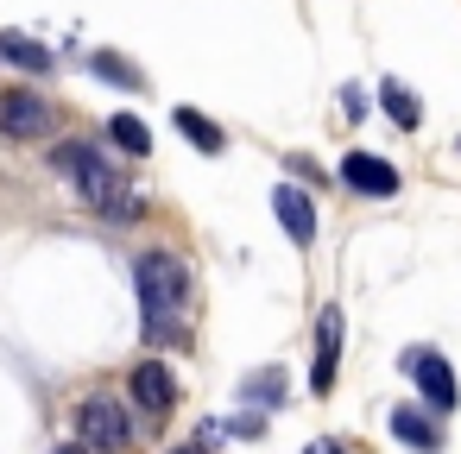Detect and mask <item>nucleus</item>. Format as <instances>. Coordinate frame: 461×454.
I'll return each instance as SVG.
<instances>
[{
  "label": "nucleus",
  "instance_id": "f257e3e1",
  "mask_svg": "<svg viewBox=\"0 0 461 454\" xmlns=\"http://www.w3.org/2000/svg\"><path fill=\"white\" fill-rule=\"evenodd\" d=\"M51 165L77 183V196H83L95 215H108V221H133V215H140V196L127 190V177H121L89 139H64V146L51 152Z\"/></svg>",
  "mask_w": 461,
  "mask_h": 454
},
{
  "label": "nucleus",
  "instance_id": "f03ea898",
  "mask_svg": "<svg viewBox=\"0 0 461 454\" xmlns=\"http://www.w3.org/2000/svg\"><path fill=\"white\" fill-rule=\"evenodd\" d=\"M133 284H140V316L152 341L177 334V316L190 309V272L177 253H140L133 259Z\"/></svg>",
  "mask_w": 461,
  "mask_h": 454
},
{
  "label": "nucleus",
  "instance_id": "7ed1b4c3",
  "mask_svg": "<svg viewBox=\"0 0 461 454\" xmlns=\"http://www.w3.org/2000/svg\"><path fill=\"white\" fill-rule=\"evenodd\" d=\"M77 435H83V448H95V454H121L127 441H133V423H127V410L114 404V397H83L77 404Z\"/></svg>",
  "mask_w": 461,
  "mask_h": 454
},
{
  "label": "nucleus",
  "instance_id": "20e7f679",
  "mask_svg": "<svg viewBox=\"0 0 461 454\" xmlns=\"http://www.w3.org/2000/svg\"><path fill=\"white\" fill-rule=\"evenodd\" d=\"M404 372L417 378V391H423V404H429L436 416H448V410L461 404V385H455V372H448V360H442V353L411 347V353H404Z\"/></svg>",
  "mask_w": 461,
  "mask_h": 454
},
{
  "label": "nucleus",
  "instance_id": "39448f33",
  "mask_svg": "<svg viewBox=\"0 0 461 454\" xmlns=\"http://www.w3.org/2000/svg\"><path fill=\"white\" fill-rule=\"evenodd\" d=\"M127 391H133V404L146 410V423H165L171 404H177V385H171V372H165L158 360H140L133 378H127Z\"/></svg>",
  "mask_w": 461,
  "mask_h": 454
},
{
  "label": "nucleus",
  "instance_id": "423d86ee",
  "mask_svg": "<svg viewBox=\"0 0 461 454\" xmlns=\"http://www.w3.org/2000/svg\"><path fill=\"white\" fill-rule=\"evenodd\" d=\"M45 127H51V102H39L32 89H0V133L39 139Z\"/></svg>",
  "mask_w": 461,
  "mask_h": 454
},
{
  "label": "nucleus",
  "instance_id": "0eeeda50",
  "mask_svg": "<svg viewBox=\"0 0 461 454\" xmlns=\"http://www.w3.org/2000/svg\"><path fill=\"white\" fill-rule=\"evenodd\" d=\"M341 183L360 190V196H398V171L379 152H348L341 158Z\"/></svg>",
  "mask_w": 461,
  "mask_h": 454
},
{
  "label": "nucleus",
  "instance_id": "6e6552de",
  "mask_svg": "<svg viewBox=\"0 0 461 454\" xmlns=\"http://www.w3.org/2000/svg\"><path fill=\"white\" fill-rule=\"evenodd\" d=\"M272 209H278V227H285L297 246H310V240H316V202H310V190H297V183H278Z\"/></svg>",
  "mask_w": 461,
  "mask_h": 454
},
{
  "label": "nucleus",
  "instance_id": "1a4fd4ad",
  "mask_svg": "<svg viewBox=\"0 0 461 454\" xmlns=\"http://www.w3.org/2000/svg\"><path fill=\"white\" fill-rule=\"evenodd\" d=\"M335 366H341V309H322V322H316V366H310V385L329 391V385H335Z\"/></svg>",
  "mask_w": 461,
  "mask_h": 454
},
{
  "label": "nucleus",
  "instance_id": "9d476101",
  "mask_svg": "<svg viewBox=\"0 0 461 454\" xmlns=\"http://www.w3.org/2000/svg\"><path fill=\"white\" fill-rule=\"evenodd\" d=\"M392 435H398V441H411L417 454H436V448H442L436 423H429V416H417V410H404V404L392 410Z\"/></svg>",
  "mask_w": 461,
  "mask_h": 454
},
{
  "label": "nucleus",
  "instance_id": "9b49d317",
  "mask_svg": "<svg viewBox=\"0 0 461 454\" xmlns=\"http://www.w3.org/2000/svg\"><path fill=\"white\" fill-rule=\"evenodd\" d=\"M177 133H184V139H190V146H203V152H209V158H215V152H221V146H228V133H221V127H215V120H209V114H196V108H177Z\"/></svg>",
  "mask_w": 461,
  "mask_h": 454
},
{
  "label": "nucleus",
  "instance_id": "f8f14e48",
  "mask_svg": "<svg viewBox=\"0 0 461 454\" xmlns=\"http://www.w3.org/2000/svg\"><path fill=\"white\" fill-rule=\"evenodd\" d=\"M0 58L20 64V70H51V51L39 39H26V32H0Z\"/></svg>",
  "mask_w": 461,
  "mask_h": 454
},
{
  "label": "nucleus",
  "instance_id": "ddd939ff",
  "mask_svg": "<svg viewBox=\"0 0 461 454\" xmlns=\"http://www.w3.org/2000/svg\"><path fill=\"white\" fill-rule=\"evenodd\" d=\"M379 102H385V120H392V127H404V133H411V127L423 120V108H417V95H411V89H404L398 76H392V83L379 89Z\"/></svg>",
  "mask_w": 461,
  "mask_h": 454
},
{
  "label": "nucleus",
  "instance_id": "4468645a",
  "mask_svg": "<svg viewBox=\"0 0 461 454\" xmlns=\"http://www.w3.org/2000/svg\"><path fill=\"white\" fill-rule=\"evenodd\" d=\"M108 139H114L121 152H133V158L152 152V127H146L140 114H114V120H108Z\"/></svg>",
  "mask_w": 461,
  "mask_h": 454
},
{
  "label": "nucleus",
  "instance_id": "2eb2a0df",
  "mask_svg": "<svg viewBox=\"0 0 461 454\" xmlns=\"http://www.w3.org/2000/svg\"><path fill=\"white\" fill-rule=\"evenodd\" d=\"M89 70H95V76H108V83H121V89H140V70H133V64H121L114 51H95V58H89Z\"/></svg>",
  "mask_w": 461,
  "mask_h": 454
},
{
  "label": "nucleus",
  "instance_id": "dca6fc26",
  "mask_svg": "<svg viewBox=\"0 0 461 454\" xmlns=\"http://www.w3.org/2000/svg\"><path fill=\"white\" fill-rule=\"evenodd\" d=\"M240 397H247V404H278V397H285V372H253V378L240 385Z\"/></svg>",
  "mask_w": 461,
  "mask_h": 454
},
{
  "label": "nucleus",
  "instance_id": "f3484780",
  "mask_svg": "<svg viewBox=\"0 0 461 454\" xmlns=\"http://www.w3.org/2000/svg\"><path fill=\"white\" fill-rule=\"evenodd\" d=\"M303 454H348V448H341V441H329V435H322V441H310V448H303Z\"/></svg>",
  "mask_w": 461,
  "mask_h": 454
},
{
  "label": "nucleus",
  "instance_id": "a211bd4d",
  "mask_svg": "<svg viewBox=\"0 0 461 454\" xmlns=\"http://www.w3.org/2000/svg\"><path fill=\"white\" fill-rule=\"evenodd\" d=\"M58 454H89V448H83V441H64V448H58Z\"/></svg>",
  "mask_w": 461,
  "mask_h": 454
},
{
  "label": "nucleus",
  "instance_id": "6ab92c4d",
  "mask_svg": "<svg viewBox=\"0 0 461 454\" xmlns=\"http://www.w3.org/2000/svg\"><path fill=\"white\" fill-rule=\"evenodd\" d=\"M171 454H209V448H196V441H190V448H171Z\"/></svg>",
  "mask_w": 461,
  "mask_h": 454
}]
</instances>
